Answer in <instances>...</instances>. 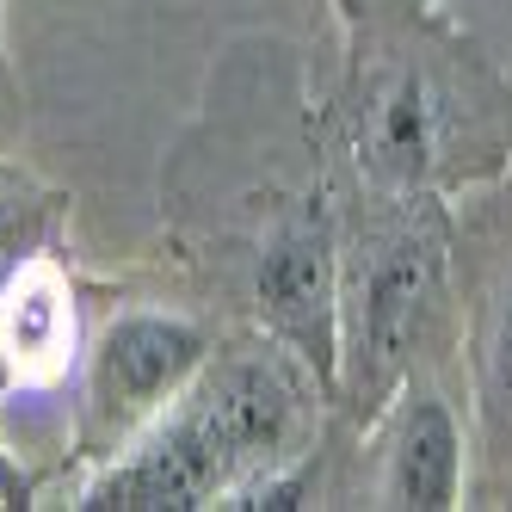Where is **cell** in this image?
<instances>
[{
    "label": "cell",
    "instance_id": "6da1fadb",
    "mask_svg": "<svg viewBox=\"0 0 512 512\" xmlns=\"http://www.w3.org/2000/svg\"><path fill=\"white\" fill-rule=\"evenodd\" d=\"M204 327L186 315H161V309H136L118 315L105 327V340L93 352V371H87V395H93V414L105 426H142L167 414L179 395H186L204 377Z\"/></svg>",
    "mask_w": 512,
    "mask_h": 512
},
{
    "label": "cell",
    "instance_id": "30bf717a",
    "mask_svg": "<svg viewBox=\"0 0 512 512\" xmlns=\"http://www.w3.org/2000/svg\"><path fill=\"white\" fill-rule=\"evenodd\" d=\"M334 7H340V13H346V19H358V0H334Z\"/></svg>",
    "mask_w": 512,
    "mask_h": 512
},
{
    "label": "cell",
    "instance_id": "52a82bcc",
    "mask_svg": "<svg viewBox=\"0 0 512 512\" xmlns=\"http://www.w3.org/2000/svg\"><path fill=\"white\" fill-rule=\"evenodd\" d=\"M438 149V105L420 75H395L371 105V167L414 186Z\"/></svg>",
    "mask_w": 512,
    "mask_h": 512
},
{
    "label": "cell",
    "instance_id": "7a4b0ae2",
    "mask_svg": "<svg viewBox=\"0 0 512 512\" xmlns=\"http://www.w3.org/2000/svg\"><path fill=\"white\" fill-rule=\"evenodd\" d=\"M260 315L272 321V334L309 358L321 383L340 377V272H334V235L321 216H303L272 235L260 253V278H253Z\"/></svg>",
    "mask_w": 512,
    "mask_h": 512
},
{
    "label": "cell",
    "instance_id": "3957f363",
    "mask_svg": "<svg viewBox=\"0 0 512 512\" xmlns=\"http://www.w3.org/2000/svg\"><path fill=\"white\" fill-rule=\"evenodd\" d=\"M229 457L216 451V438L192 414V401L179 395L173 414H155L149 438L118 457L112 469L87 488L81 506H118V512H179V506H216L229 494Z\"/></svg>",
    "mask_w": 512,
    "mask_h": 512
},
{
    "label": "cell",
    "instance_id": "8992f818",
    "mask_svg": "<svg viewBox=\"0 0 512 512\" xmlns=\"http://www.w3.org/2000/svg\"><path fill=\"white\" fill-rule=\"evenodd\" d=\"M463 494V438L457 420L438 395H408V408L395 420L389 463H383V506H420L445 512Z\"/></svg>",
    "mask_w": 512,
    "mask_h": 512
},
{
    "label": "cell",
    "instance_id": "9c48e42d",
    "mask_svg": "<svg viewBox=\"0 0 512 512\" xmlns=\"http://www.w3.org/2000/svg\"><path fill=\"white\" fill-rule=\"evenodd\" d=\"M7 235H13V198L0 192V247H7ZM0 260H7V253H0Z\"/></svg>",
    "mask_w": 512,
    "mask_h": 512
},
{
    "label": "cell",
    "instance_id": "277c9868",
    "mask_svg": "<svg viewBox=\"0 0 512 512\" xmlns=\"http://www.w3.org/2000/svg\"><path fill=\"white\" fill-rule=\"evenodd\" d=\"M438 297V247L426 235H395L371 253L358 278V364L364 383L389 389L408 364Z\"/></svg>",
    "mask_w": 512,
    "mask_h": 512
},
{
    "label": "cell",
    "instance_id": "ba28073f",
    "mask_svg": "<svg viewBox=\"0 0 512 512\" xmlns=\"http://www.w3.org/2000/svg\"><path fill=\"white\" fill-rule=\"evenodd\" d=\"M488 389H494V408L512 414V290L494 315V340H488Z\"/></svg>",
    "mask_w": 512,
    "mask_h": 512
},
{
    "label": "cell",
    "instance_id": "5b68a950",
    "mask_svg": "<svg viewBox=\"0 0 512 512\" xmlns=\"http://www.w3.org/2000/svg\"><path fill=\"white\" fill-rule=\"evenodd\" d=\"M81 346L75 321V290H68L62 266L31 253L0 278V358L19 383H56Z\"/></svg>",
    "mask_w": 512,
    "mask_h": 512
}]
</instances>
